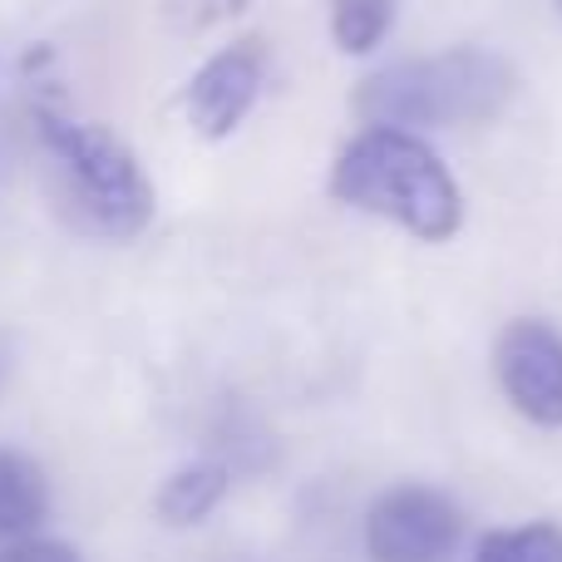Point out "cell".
<instances>
[{
    "label": "cell",
    "mask_w": 562,
    "mask_h": 562,
    "mask_svg": "<svg viewBox=\"0 0 562 562\" xmlns=\"http://www.w3.org/2000/svg\"><path fill=\"white\" fill-rule=\"evenodd\" d=\"M330 198L350 213L409 233L415 243H449L464 227V188L425 134L360 124L330 164Z\"/></svg>",
    "instance_id": "1"
},
{
    "label": "cell",
    "mask_w": 562,
    "mask_h": 562,
    "mask_svg": "<svg viewBox=\"0 0 562 562\" xmlns=\"http://www.w3.org/2000/svg\"><path fill=\"white\" fill-rule=\"evenodd\" d=\"M518 94V69L498 49L484 45H454L439 55L395 59L356 85L360 124H390V128H464L498 119Z\"/></svg>",
    "instance_id": "2"
},
{
    "label": "cell",
    "mask_w": 562,
    "mask_h": 562,
    "mask_svg": "<svg viewBox=\"0 0 562 562\" xmlns=\"http://www.w3.org/2000/svg\"><path fill=\"white\" fill-rule=\"evenodd\" d=\"M35 128L45 154L55 158L59 193L79 227L104 243H134L158 213L154 178L138 154L94 119H75L59 104H35Z\"/></svg>",
    "instance_id": "3"
},
{
    "label": "cell",
    "mask_w": 562,
    "mask_h": 562,
    "mask_svg": "<svg viewBox=\"0 0 562 562\" xmlns=\"http://www.w3.org/2000/svg\"><path fill=\"white\" fill-rule=\"evenodd\" d=\"M370 562H449L464 538V514L445 488L395 484L366 508Z\"/></svg>",
    "instance_id": "4"
},
{
    "label": "cell",
    "mask_w": 562,
    "mask_h": 562,
    "mask_svg": "<svg viewBox=\"0 0 562 562\" xmlns=\"http://www.w3.org/2000/svg\"><path fill=\"white\" fill-rule=\"evenodd\" d=\"M267 85V45L262 40H233L217 55L198 65V75L183 89V119L198 138L223 144L243 128V119L257 109Z\"/></svg>",
    "instance_id": "5"
},
{
    "label": "cell",
    "mask_w": 562,
    "mask_h": 562,
    "mask_svg": "<svg viewBox=\"0 0 562 562\" xmlns=\"http://www.w3.org/2000/svg\"><path fill=\"white\" fill-rule=\"evenodd\" d=\"M504 400L538 429H562V330L538 316L508 321L494 346Z\"/></svg>",
    "instance_id": "6"
},
{
    "label": "cell",
    "mask_w": 562,
    "mask_h": 562,
    "mask_svg": "<svg viewBox=\"0 0 562 562\" xmlns=\"http://www.w3.org/2000/svg\"><path fill=\"white\" fill-rule=\"evenodd\" d=\"M227 488H233V469L223 459H193V464H178L158 484L154 514L164 528H198L223 508Z\"/></svg>",
    "instance_id": "7"
},
{
    "label": "cell",
    "mask_w": 562,
    "mask_h": 562,
    "mask_svg": "<svg viewBox=\"0 0 562 562\" xmlns=\"http://www.w3.org/2000/svg\"><path fill=\"white\" fill-rule=\"evenodd\" d=\"M49 518V479L20 449H0V548L35 538Z\"/></svg>",
    "instance_id": "8"
},
{
    "label": "cell",
    "mask_w": 562,
    "mask_h": 562,
    "mask_svg": "<svg viewBox=\"0 0 562 562\" xmlns=\"http://www.w3.org/2000/svg\"><path fill=\"white\" fill-rule=\"evenodd\" d=\"M400 0H330V40L340 55H370L395 30Z\"/></svg>",
    "instance_id": "9"
},
{
    "label": "cell",
    "mask_w": 562,
    "mask_h": 562,
    "mask_svg": "<svg viewBox=\"0 0 562 562\" xmlns=\"http://www.w3.org/2000/svg\"><path fill=\"white\" fill-rule=\"evenodd\" d=\"M469 562H562V528L558 524H518L494 528L474 543Z\"/></svg>",
    "instance_id": "10"
},
{
    "label": "cell",
    "mask_w": 562,
    "mask_h": 562,
    "mask_svg": "<svg viewBox=\"0 0 562 562\" xmlns=\"http://www.w3.org/2000/svg\"><path fill=\"white\" fill-rule=\"evenodd\" d=\"M247 5H252V0H164V15L173 20L178 30L198 35V30H213V25H223V20L243 15Z\"/></svg>",
    "instance_id": "11"
},
{
    "label": "cell",
    "mask_w": 562,
    "mask_h": 562,
    "mask_svg": "<svg viewBox=\"0 0 562 562\" xmlns=\"http://www.w3.org/2000/svg\"><path fill=\"white\" fill-rule=\"evenodd\" d=\"M0 562H85L69 543L59 538H20V543H5L0 548Z\"/></svg>",
    "instance_id": "12"
},
{
    "label": "cell",
    "mask_w": 562,
    "mask_h": 562,
    "mask_svg": "<svg viewBox=\"0 0 562 562\" xmlns=\"http://www.w3.org/2000/svg\"><path fill=\"white\" fill-rule=\"evenodd\" d=\"M5 375H10V350H5V340H0V390H5Z\"/></svg>",
    "instance_id": "13"
}]
</instances>
